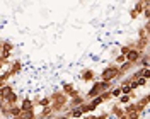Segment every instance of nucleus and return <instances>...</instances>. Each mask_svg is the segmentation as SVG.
Returning a JSON list of instances; mask_svg holds the SVG:
<instances>
[{"mask_svg": "<svg viewBox=\"0 0 150 119\" xmlns=\"http://www.w3.org/2000/svg\"><path fill=\"white\" fill-rule=\"evenodd\" d=\"M48 97H50V101H51V106H50V107H51V111H53V114H55V116H56V114H63V112H67V114L70 112V111L67 109V104H68L70 99H68L65 94L60 90V89L53 90Z\"/></svg>", "mask_w": 150, "mask_h": 119, "instance_id": "1", "label": "nucleus"}, {"mask_svg": "<svg viewBox=\"0 0 150 119\" xmlns=\"http://www.w3.org/2000/svg\"><path fill=\"white\" fill-rule=\"evenodd\" d=\"M99 80L101 82H109V83H114L120 80V66L116 63H108L106 66L103 68V72L99 73Z\"/></svg>", "mask_w": 150, "mask_h": 119, "instance_id": "2", "label": "nucleus"}, {"mask_svg": "<svg viewBox=\"0 0 150 119\" xmlns=\"http://www.w3.org/2000/svg\"><path fill=\"white\" fill-rule=\"evenodd\" d=\"M112 89V83L109 82H101V80H96V82L92 83V87H91V90L85 94V101H91V99H96V97H99L103 92L106 90H111Z\"/></svg>", "mask_w": 150, "mask_h": 119, "instance_id": "3", "label": "nucleus"}, {"mask_svg": "<svg viewBox=\"0 0 150 119\" xmlns=\"http://www.w3.org/2000/svg\"><path fill=\"white\" fill-rule=\"evenodd\" d=\"M60 90L63 92L68 99H74V97H77V95H80V90L75 87L74 83H70V82H63V83H62V89H60Z\"/></svg>", "mask_w": 150, "mask_h": 119, "instance_id": "4", "label": "nucleus"}, {"mask_svg": "<svg viewBox=\"0 0 150 119\" xmlns=\"http://www.w3.org/2000/svg\"><path fill=\"white\" fill-rule=\"evenodd\" d=\"M22 66H24V63H22L21 60H10V65L7 66V73H9L10 78L21 73V72H22Z\"/></svg>", "mask_w": 150, "mask_h": 119, "instance_id": "5", "label": "nucleus"}, {"mask_svg": "<svg viewBox=\"0 0 150 119\" xmlns=\"http://www.w3.org/2000/svg\"><path fill=\"white\" fill-rule=\"evenodd\" d=\"M79 77H80V80H82V82H92L94 83L96 80H97V73L94 72L92 68H84V70L80 72Z\"/></svg>", "mask_w": 150, "mask_h": 119, "instance_id": "6", "label": "nucleus"}, {"mask_svg": "<svg viewBox=\"0 0 150 119\" xmlns=\"http://www.w3.org/2000/svg\"><path fill=\"white\" fill-rule=\"evenodd\" d=\"M84 102H87V101H85L84 95L80 94V95H77V97H74V99H70V101H68V104H67V109H68V111L77 109V107H80Z\"/></svg>", "mask_w": 150, "mask_h": 119, "instance_id": "7", "label": "nucleus"}, {"mask_svg": "<svg viewBox=\"0 0 150 119\" xmlns=\"http://www.w3.org/2000/svg\"><path fill=\"white\" fill-rule=\"evenodd\" d=\"M135 65L133 63H128V61H125L123 65H120V80H123L125 78V75L131 73V72H135Z\"/></svg>", "mask_w": 150, "mask_h": 119, "instance_id": "8", "label": "nucleus"}, {"mask_svg": "<svg viewBox=\"0 0 150 119\" xmlns=\"http://www.w3.org/2000/svg\"><path fill=\"white\" fill-rule=\"evenodd\" d=\"M109 116H114L116 119H121L123 116H125V112H123V106H120L118 102H112L111 109H109Z\"/></svg>", "mask_w": 150, "mask_h": 119, "instance_id": "9", "label": "nucleus"}, {"mask_svg": "<svg viewBox=\"0 0 150 119\" xmlns=\"http://www.w3.org/2000/svg\"><path fill=\"white\" fill-rule=\"evenodd\" d=\"M140 56H142V53H138L137 49H131L128 55L125 56V60L128 61V63H133L135 66H137V63H138V60H140Z\"/></svg>", "mask_w": 150, "mask_h": 119, "instance_id": "10", "label": "nucleus"}, {"mask_svg": "<svg viewBox=\"0 0 150 119\" xmlns=\"http://www.w3.org/2000/svg\"><path fill=\"white\" fill-rule=\"evenodd\" d=\"M19 107L22 112H26V111H31L34 109V104H33V99H29V97H24L22 101L19 102Z\"/></svg>", "mask_w": 150, "mask_h": 119, "instance_id": "11", "label": "nucleus"}, {"mask_svg": "<svg viewBox=\"0 0 150 119\" xmlns=\"http://www.w3.org/2000/svg\"><path fill=\"white\" fill-rule=\"evenodd\" d=\"M4 102L7 104V106H19V102H21V99H19V95L16 94V92H10L9 95L4 99Z\"/></svg>", "mask_w": 150, "mask_h": 119, "instance_id": "12", "label": "nucleus"}, {"mask_svg": "<svg viewBox=\"0 0 150 119\" xmlns=\"http://www.w3.org/2000/svg\"><path fill=\"white\" fill-rule=\"evenodd\" d=\"M149 65H150V61H149V51H145V53H142V56H140V60H138V63H137V66H138V68H149Z\"/></svg>", "mask_w": 150, "mask_h": 119, "instance_id": "13", "label": "nucleus"}, {"mask_svg": "<svg viewBox=\"0 0 150 119\" xmlns=\"http://www.w3.org/2000/svg\"><path fill=\"white\" fill-rule=\"evenodd\" d=\"M123 112H125V114H140V112H138V107H137V104H135V102H130V104L123 106Z\"/></svg>", "mask_w": 150, "mask_h": 119, "instance_id": "14", "label": "nucleus"}, {"mask_svg": "<svg viewBox=\"0 0 150 119\" xmlns=\"http://www.w3.org/2000/svg\"><path fill=\"white\" fill-rule=\"evenodd\" d=\"M149 27H150V22L147 20V22L138 29V39H145V37H149Z\"/></svg>", "mask_w": 150, "mask_h": 119, "instance_id": "15", "label": "nucleus"}, {"mask_svg": "<svg viewBox=\"0 0 150 119\" xmlns=\"http://www.w3.org/2000/svg\"><path fill=\"white\" fill-rule=\"evenodd\" d=\"M131 49H133V41H130V43H126V44H123L120 49H118V53L120 55H123V56H126L128 53H130Z\"/></svg>", "mask_w": 150, "mask_h": 119, "instance_id": "16", "label": "nucleus"}, {"mask_svg": "<svg viewBox=\"0 0 150 119\" xmlns=\"http://www.w3.org/2000/svg\"><path fill=\"white\" fill-rule=\"evenodd\" d=\"M99 101L103 102V104H108V102H111V101H112L111 90H106V92H103V94L99 95Z\"/></svg>", "mask_w": 150, "mask_h": 119, "instance_id": "17", "label": "nucleus"}, {"mask_svg": "<svg viewBox=\"0 0 150 119\" xmlns=\"http://www.w3.org/2000/svg\"><path fill=\"white\" fill-rule=\"evenodd\" d=\"M9 80H10V77H9V73H7V70H4V72L0 73V89L5 87V85L9 83Z\"/></svg>", "mask_w": 150, "mask_h": 119, "instance_id": "18", "label": "nucleus"}, {"mask_svg": "<svg viewBox=\"0 0 150 119\" xmlns=\"http://www.w3.org/2000/svg\"><path fill=\"white\" fill-rule=\"evenodd\" d=\"M36 106H39L41 109H45V107H50L51 106V101H50V97H39V101H38Z\"/></svg>", "mask_w": 150, "mask_h": 119, "instance_id": "19", "label": "nucleus"}, {"mask_svg": "<svg viewBox=\"0 0 150 119\" xmlns=\"http://www.w3.org/2000/svg\"><path fill=\"white\" fill-rule=\"evenodd\" d=\"M21 112H22V111H21V107H19V106H10V107H9L10 119H12V118H17V116H21Z\"/></svg>", "mask_w": 150, "mask_h": 119, "instance_id": "20", "label": "nucleus"}, {"mask_svg": "<svg viewBox=\"0 0 150 119\" xmlns=\"http://www.w3.org/2000/svg\"><path fill=\"white\" fill-rule=\"evenodd\" d=\"M24 119H36V111L31 109V111H26V112H21Z\"/></svg>", "mask_w": 150, "mask_h": 119, "instance_id": "21", "label": "nucleus"}, {"mask_svg": "<svg viewBox=\"0 0 150 119\" xmlns=\"http://www.w3.org/2000/svg\"><path fill=\"white\" fill-rule=\"evenodd\" d=\"M111 95H112V99H118V97L121 95V89H120V87H112L111 89Z\"/></svg>", "mask_w": 150, "mask_h": 119, "instance_id": "22", "label": "nucleus"}, {"mask_svg": "<svg viewBox=\"0 0 150 119\" xmlns=\"http://www.w3.org/2000/svg\"><path fill=\"white\" fill-rule=\"evenodd\" d=\"M125 61H126V60H125V56H123V55H118L114 60H112V63H116L118 66H120V65H123Z\"/></svg>", "mask_w": 150, "mask_h": 119, "instance_id": "23", "label": "nucleus"}, {"mask_svg": "<svg viewBox=\"0 0 150 119\" xmlns=\"http://www.w3.org/2000/svg\"><path fill=\"white\" fill-rule=\"evenodd\" d=\"M121 119H142V114H125Z\"/></svg>", "mask_w": 150, "mask_h": 119, "instance_id": "24", "label": "nucleus"}, {"mask_svg": "<svg viewBox=\"0 0 150 119\" xmlns=\"http://www.w3.org/2000/svg\"><path fill=\"white\" fill-rule=\"evenodd\" d=\"M143 17H145V22L149 20V17H150V5H147V7L143 9Z\"/></svg>", "mask_w": 150, "mask_h": 119, "instance_id": "25", "label": "nucleus"}, {"mask_svg": "<svg viewBox=\"0 0 150 119\" xmlns=\"http://www.w3.org/2000/svg\"><path fill=\"white\" fill-rule=\"evenodd\" d=\"M138 17H140V15H138V14H137L133 9H130V19H131V20H137Z\"/></svg>", "mask_w": 150, "mask_h": 119, "instance_id": "26", "label": "nucleus"}, {"mask_svg": "<svg viewBox=\"0 0 150 119\" xmlns=\"http://www.w3.org/2000/svg\"><path fill=\"white\" fill-rule=\"evenodd\" d=\"M137 82H138V85H140V87H145V85H147V83H149V80H147V78H143V77H142V78H138V80H137Z\"/></svg>", "mask_w": 150, "mask_h": 119, "instance_id": "27", "label": "nucleus"}, {"mask_svg": "<svg viewBox=\"0 0 150 119\" xmlns=\"http://www.w3.org/2000/svg\"><path fill=\"white\" fill-rule=\"evenodd\" d=\"M97 119H109V112H101V114H97Z\"/></svg>", "mask_w": 150, "mask_h": 119, "instance_id": "28", "label": "nucleus"}, {"mask_svg": "<svg viewBox=\"0 0 150 119\" xmlns=\"http://www.w3.org/2000/svg\"><path fill=\"white\" fill-rule=\"evenodd\" d=\"M53 119H70V118H68V116L65 114V116H55Z\"/></svg>", "mask_w": 150, "mask_h": 119, "instance_id": "29", "label": "nucleus"}, {"mask_svg": "<svg viewBox=\"0 0 150 119\" xmlns=\"http://www.w3.org/2000/svg\"><path fill=\"white\" fill-rule=\"evenodd\" d=\"M87 118L89 119H97V114H87Z\"/></svg>", "mask_w": 150, "mask_h": 119, "instance_id": "30", "label": "nucleus"}, {"mask_svg": "<svg viewBox=\"0 0 150 119\" xmlns=\"http://www.w3.org/2000/svg\"><path fill=\"white\" fill-rule=\"evenodd\" d=\"M12 119H24V118H22V114H21V116H17V118H12Z\"/></svg>", "mask_w": 150, "mask_h": 119, "instance_id": "31", "label": "nucleus"}, {"mask_svg": "<svg viewBox=\"0 0 150 119\" xmlns=\"http://www.w3.org/2000/svg\"><path fill=\"white\" fill-rule=\"evenodd\" d=\"M0 119H4V118H2V116H0Z\"/></svg>", "mask_w": 150, "mask_h": 119, "instance_id": "32", "label": "nucleus"}]
</instances>
